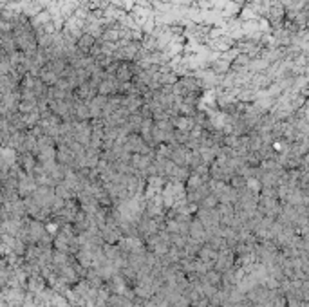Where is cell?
Segmentation results:
<instances>
[{
  "instance_id": "6da1fadb",
  "label": "cell",
  "mask_w": 309,
  "mask_h": 307,
  "mask_svg": "<svg viewBox=\"0 0 309 307\" xmlns=\"http://www.w3.org/2000/svg\"><path fill=\"white\" fill-rule=\"evenodd\" d=\"M78 49L82 51V53L89 54L96 45V36H92L90 33H84V35L78 38Z\"/></svg>"
}]
</instances>
